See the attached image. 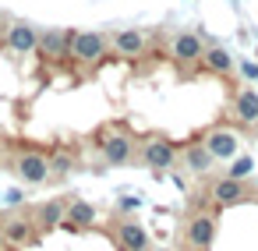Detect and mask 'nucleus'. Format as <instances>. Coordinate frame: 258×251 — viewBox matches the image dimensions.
<instances>
[{"instance_id":"f257e3e1","label":"nucleus","mask_w":258,"mask_h":251,"mask_svg":"<svg viewBox=\"0 0 258 251\" xmlns=\"http://www.w3.org/2000/svg\"><path fill=\"white\" fill-rule=\"evenodd\" d=\"M96 149L103 152V159H106L110 166H124V163L135 159V138H131V131H127L124 124L103 128V131L96 135Z\"/></svg>"},{"instance_id":"f03ea898","label":"nucleus","mask_w":258,"mask_h":251,"mask_svg":"<svg viewBox=\"0 0 258 251\" xmlns=\"http://www.w3.org/2000/svg\"><path fill=\"white\" fill-rule=\"evenodd\" d=\"M110 57V36L103 32H71V60L75 64H99Z\"/></svg>"},{"instance_id":"7ed1b4c3","label":"nucleus","mask_w":258,"mask_h":251,"mask_svg":"<svg viewBox=\"0 0 258 251\" xmlns=\"http://www.w3.org/2000/svg\"><path fill=\"white\" fill-rule=\"evenodd\" d=\"M205 39L198 36V32H191V29H180V32H173L170 36V46H166V57L177 64V68H191V64H202V57H205Z\"/></svg>"},{"instance_id":"20e7f679","label":"nucleus","mask_w":258,"mask_h":251,"mask_svg":"<svg viewBox=\"0 0 258 251\" xmlns=\"http://www.w3.org/2000/svg\"><path fill=\"white\" fill-rule=\"evenodd\" d=\"M11 170L18 173V180L22 184H46L50 180V156L46 152H39V149H22L15 159H11Z\"/></svg>"},{"instance_id":"39448f33","label":"nucleus","mask_w":258,"mask_h":251,"mask_svg":"<svg viewBox=\"0 0 258 251\" xmlns=\"http://www.w3.org/2000/svg\"><path fill=\"white\" fill-rule=\"evenodd\" d=\"M138 159H142L149 170H173L177 159H180V152H177V145H173L170 138H163V135H149V138L142 142Z\"/></svg>"},{"instance_id":"423d86ee","label":"nucleus","mask_w":258,"mask_h":251,"mask_svg":"<svg viewBox=\"0 0 258 251\" xmlns=\"http://www.w3.org/2000/svg\"><path fill=\"white\" fill-rule=\"evenodd\" d=\"M110 50L120 60H142L149 53V32L145 29H120L110 36Z\"/></svg>"},{"instance_id":"0eeeda50","label":"nucleus","mask_w":258,"mask_h":251,"mask_svg":"<svg viewBox=\"0 0 258 251\" xmlns=\"http://www.w3.org/2000/svg\"><path fill=\"white\" fill-rule=\"evenodd\" d=\"M39 32H43V29H36L32 22L15 18V22L8 25V32H4V43H8V50H15V53H39Z\"/></svg>"},{"instance_id":"6e6552de","label":"nucleus","mask_w":258,"mask_h":251,"mask_svg":"<svg viewBox=\"0 0 258 251\" xmlns=\"http://www.w3.org/2000/svg\"><path fill=\"white\" fill-rule=\"evenodd\" d=\"M202 142H205V149L212 152V159H233V156L240 152V138H237V131H230V128H209V131L202 135Z\"/></svg>"},{"instance_id":"1a4fd4ad","label":"nucleus","mask_w":258,"mask_h":251,"mask_svg":"<svg viewBox=\"0 0 258 251\" xmlns=\"http://www.w3.org/2000/svg\"><path fill=\"white\" fill-rule=\"evenodd\" d=\"M71 32L75 29H43L39 32V53L46 60H68L71 57Z\"/></svg>"},{"instance_id":"9d476101","label":"nucleus","mask_w":258,"mask_h":251,"mask_svg":"<svg viewBox=\"0 0 258 251\" xmlns=\"http://www.w3.org/2000/svg\"><path fill=\"white\" fill-rule=\"evenodd\" d=\"M209 195H212V202H219V205H237L240 198H247V184L237 180V177H219V180H212Z\"/></svg>"},{"instance_id":"9b49d317","label":"nucleus","mask_w":258,"mask_h":251,"mask_svg":"<svg viewBox=\"0 0 258 251\" xmlns=\"http://www.w3.org/2000/svg\"><path fill=\"white\" fill-rule=\"evenodd\" d=\"M187 240H191L195 247H209V244L216 240V219L205 216V212L191 216V219H187Z\"/></svg>"},{"instance_id":"f8f14e48","label":"nucleus","mask_w":258,"mask_h":251,"mask_svg":"<svg viewBox=\"0 0 258 251\" xmlns=\"http://www.w3.org/2000/svg\"><path fill=\"white\" fill-rule=\"evenodd\" d=\"M233 117L240 124H258V92L254 89H237L233 92Z\"/></svg>"},{"instance_id":"ddd939ff","label":"nucleus","mask_w":258,"mask_h":251,"mask_svg":"<svg viewBox=\"0 0 258 251\" xmlns=\"http://www.w3.org/2000/svg\"><path fill=\"white\" fill-rule=\"evenodd\" d=\"M117 237H120V244H124L127 251H149V233H145V226L135 223V219H120V223H117Z\"/></svg>"},{"instance_id":"4468645a","label":"nucleus","mask_w":258,"mask_h":251,"mask_svg":"<svg viewBox=\"0 0 258 251\" xmlns=\"http://www.w3.org/2000/svg\"><path fill=\"white\" fill-rule=\"evenodd\" d=\"M180 159H184V163H187V170H195V173H205V170L216 163L202 138H198V142H187V145H184V152H180Z\"/></svg>"},{"instance_id":"2eb2a0df","label":"nucleus","mask_w":258,"mask_h":251,"mask_svg":"<svg viewBox=\"0 0 258 251\" xmlns=\"http://www.w3.org/2000/svg\"><path fill=\"white\" fill-rule=\"evenodd\" d=\"M202 68L205 71H212V75H230L233 71V53L226 50V46H209L205 50V57H202Z\"/></svg>"},{"instance_id":"dca6fc26","label":"nucleus","mask_w":258,"mask_h":251,"mask_svg":"<svg viewBox=\"0 0 258 251\" xmlns=\"http://www.w3.org/2000/svg\"><path fill=\"white\" fill-rule=\"evenodd\" d=\"M68 198H50V202H43L39 205V226L43 230H53V226H60L64 219H68Z\"/></svg>"},{"instance_id":"f3484780","label":"nucleus","mask_w":258,"mask_h":251,"mask_svg":"<svg viewBox=\"0 0 258 251\" xmlns=\"http://www.w3.org/2000/svg\"><path fill=\"white\" fill-rule=\"evenodd\" d=\"M4 240H8V244H15V247L29 244V240H32V223H29L25 216L8 219V223H4Z\"/></svg>"},{"instance_id":"a211bd4d","label":"nucleus","mask_w":258,"mask_h":251,"mask_svg":"<svg viewBox=\"0 0 258 251\" xmlns=\"http://www.w3.org/2000/svg\"><path fill=\"white\" fill-rule=\"evenodd\" d=\"M96 219V209L85 202V198H71V205H68V223L71 226H89Z\"/></svg>"},{"instance_id":"6ab92c4d","label":"nucleus","mask_w":258,"mask_h":251,"mask_svg":"<svg viewBox=\"0 0 258 251\" xmlns=\"http://www.w3.org/2000/svg\"><path fill=\"white\" fill-rule=\"evenodd\" d=\"M75 166H78L75 152H68V149H53V152H50V170H53L57 177H68Z\"/></svg>"},{"instance_id":"aec40b11","label":"nucleus","mask_w":258,"mask_h":251,"mask_svg":"<svg viewBox=\"0 0 258 251\" xmlns=\"http://www.w3.org/2000/svg\"><path fill=\"white\" fill-rule=\"evenodd\" d=\"M251 166H254V159H251V156H240V159L230 166V173H226V177H237V180H244V177L251 173Z\"/></svg>"},{"instance_id":"412c9836","label":"nucleus","mask_w":258,"mask_h":251,"mask_svg":"<svg viewBox=\"0 0 258 251\" xmlns=\"http://www.w3.org/2000/svg\"><path fill=\"white\" fill-rule=\"evenodd\" d=\"M244 75H247V78H258V68H254V64H244Z\"/></svg>"},{"instance_id":"4be33fe9","label":"nucleus","mask_w":258,"mask_h":251,"mask_svg":"<svg viewBox=\"0 0 258 251\" xmlns=\"http://www.w3.org/2000/svg\"><path fill=\"white\" fill-rule=\"evenodd\" d=\"M8 25H11V22H8V15H0V36L8 32Z\"/></svg>"},{"instance_id":"5701e85b","label":"nucleus","mask_w":258,"mask_h":251,"mask_svg":"<svg viewBox=\"0 0 258 251\" xmlns=\"http://www.w3.org/2000/svg\"><path fill=\"white\" fill-rule=\"evenodd\" d=\"M4 244H8V240H4V226H0V247H4Z\"/></svg>"}]
</instances>
